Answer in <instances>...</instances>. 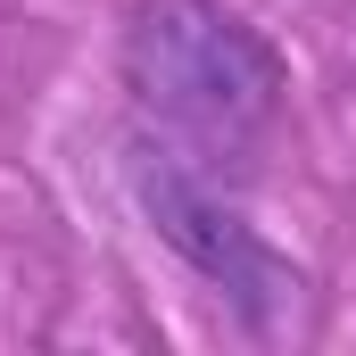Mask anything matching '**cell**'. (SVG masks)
I'll return each mask as SVG.
<instances>
[{
	"mask_svg": "<svg viewBox=\"0 0 356 356\" xmlns=\"http://www.w3.org/2000/svg\"><path fill=\"white\" fill-rule=\"evenodd\" d=\"M116 58L133 99L199 149H257L290 99L282 50L224 0H141Z\"/></svg>",
	"mask_w": 356,
	"mask_h": 356,
	"instance_id": "6da1fadb",
	"label": "cell"
},
{
	"mask_svg": "<svg viewBox=\"0 0 356 356\" xmlns=\"http://www.w3.org/2000/svg\"><path fill=\"white\" fill-rule=\"evenodd\" d=\"M124 191H133V207H141V224L175 249L182 266L199 273L249 332H282L290 323V307H298V266L273 249L266 232L216 191V182L199 175L191 158H175V149H133L124 158Z\"/></svg>",
	"mask_w": 356,
	"mask_h": 356,
	"instance_id": "7a4b0ae2",
	"label": "cell"
}]
</instances>
